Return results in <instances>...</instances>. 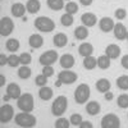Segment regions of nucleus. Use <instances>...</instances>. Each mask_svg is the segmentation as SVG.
Listing matches in <instances>:
<instances>
[{
  "label": "nucleus",
  "mask_w": 128,
  "mask_h": 128,
  "mask_svg": "<svg viewBox=\"0 0 128 128\" xmlns=\"http://www.w3.org/2000/svg\"><path fill=\"white\" fill-rule=\"evenodd\" d=\"M16 123L19 127H23V128H30V127H35L37 123V119L34 114L27 113V112H22V113H18L14 118Z\"/></svg>",
  "instance_id": "obj_1"
},
{
  "label": "nucleus",
  "mask_w": 128,
  "mask_h": 128,
  "mask_svg": "<svg viewBox=\"0 0 128 128\" xmlns=\"http://www.w3.org/2000/svg\"><path fill=\"white\" fill-rule=\"evenodd\" d=\"M17 106L22 110V112H27L31 113L35 108V100L34 96L31 94H22L19 96V99L17 100Z\"/></svg>",
  "instance_id": "obj_2"
},
{
  "label": "nucleus",
  "mask_w": 128,
  "mask_h": 128,
  "mask_svg": "<svg viewBox=\"0 0 128 128\" xmlns=\"http://www.w3.org/2000/svg\"><path fill=\"white\" fill-rule=\"evenodd\" d=\"M67 108H68V99L66 98V96L60 95L54 100V102H52L51 113H52V115H55V116H62L64 113H66Z\"/></svg>",
  "instance_id": "obj_3"
},
{
  "label": "nucleus",
  "mask_w": 128,
  "mask_h": 128,
  "mask_svg": "<svg viewBox=\"0 0 128 128\" xmlns=\"http://www.w3.org/2000/svg\"><path fill=\"white\" fill-rule=\"evenodd\" d=\"M91 90L87 83H81L80 86L74 90V100L77 104H84L90 99Z\"/></svg>",
  "instance_id": "obj_4"
},
{
  "label": "nucleus",
  "mask_w": 128,
  "mask_h": 128,
  "mask_svg": "<svg viewBox=\"0 0 128 128\" xmlns=\"http://www.w3.org/2000/svg\"><path fill=\"white\" fill-rule=\"evenodd\" d=\"M35 27L41 31V32H51L55 30V23L54 20L49 17H37L35 19Z\"/></svg>",
  "instance_id": "obj_5"
},
{
  "label": "nucleus",
  "mask_w": 128,
  "mask_h": 128,
  "mask_svg": "<svg viewBox=\"0 0 128 128\" xmlns=\"http://www.w3.org/2000/svg\"><path fill=\"white\" fill-rule=\"evenodd\" d=\"M101 127L102 128H119L120 127V120L118 115L115 114H106L101 119Z\"/></svg>",
  "instance_id": "obj_6"
},
{
  "label": "nucleus",
  "mask_w": 128,
  "mask_h": 128,
  "mask_svg": "<svg viewBox=\"0 0 128 128\" xmlns=\"http://www.w3.org/2000/svg\"><path fill=\"white\" fill-rule=\"evenodd\" d=\"M58 52L55 50H48L44 54H41L38 58V62L42 66H52L56 60H58Z\"/></svg>",
  "instance_id": "obj_7"
},
{
  "label": "nucleus",
  "mask_w": 128,
  "mask_h": 128,
  "mask_svg": "<svg viewBox=\"0 0 128 128\" xmlns=\"http://www.w3.org/2000/svg\"><path fill=\"white\" fill-rule=\"evenodd\" d=\"M14 30V22L12 18L3 17L0 19V35L2 36H9Z\"/></svg>",
  "instance_id": "obj_8"
},
{
  "label": "nucleus",
  "mask_w": 128,
  "mask_h": 128,
  "mask_svg": "<svg viewBox=\"0 0 128 128\" xmlns=\"http://www.w3.org/2000/svg\"><path fill=\"white\" fill-rule=\"evenodd\" d=\"M77 78H78L77 73H74L69 69H64L63 72H59V74H58V80L63 84H72L77 81Z\"/></svg>",
  "instance_id": "obj_9"
},
{
  "label": "nucleus",
  "mask_w": 128,
  "mask_h": 128,
  "mask_svg": "<svg viewBox=\"0 0 128 128\" xmlns=\"http://www.w3.org/2000/svg\"><path fill=\"white\" fill-rule=\"evenodd\" d=\"M14 118V109L12 105L5 104L0 108V122L2 123H8Z\"/></svg>",
  "instance_id": "obj_10"
},
{
  "label": "nucleus",
  "mask_w": 128,
  "mask_h": 128,
  "mask_svg": "<svg viewBox=\"0 0 128 128\" xmlns=\"http://www.w3.org/2000/svg\"><path fill=\"white\" fill-rule=\"evenodd\" d=\"M114 26H115L114 20L112 18H109V17H102L99 20V27H100V30L102 32H110V31H113Z\"/></svg>",
  "instance_id": "obj_11"
},
{
  "label": "nucleus",
  "mask_w": 128,
  "mask_h": 128,
  "mask_svg": "<svg viewBox=\"0 0 128 128\" xmlns=\"http://www.w3.org/2000/svg\"><path fill=\"white\" fill-rule=\"evenodd\" d=\"M74 56L72 54H64L60 56L59 59V64H60V67L64 68V69H70L73 66H74Z\"/></svg>",
  "instance_id": "obj_12"
},
{
  "label": "nucleus",
  "mask_w": 128,
  "mask_h": 128,
  "mask_svg": "<svg viewBox=\"0 0 128 128\" xmlns=\"http://www.w3.org/2000/svg\"><path fill=\"white\" fill-rule=\"evenodd\" d=\"M81 22L83 23V26L88 27H94L96 23H98V18L94 13H83L81 16Z\"/></svg>",
  "instance_id": "obj_13"
},
{
  "label": "nucleus",
  "mask_w": 128,
  "mask_h": 128,
  "mask_svg": "<svg viewBox=\"0 0 128 128\" xmlns=\"http://www.w3.org/2000/svg\"><path fill=\"white\" fill-rule=\"evenodd\" d=\"M28 45L32 49H40L44 45V38H42V36L38 35V34H34L28 37Z\"/></svg>",
  "instance_id": "obj_14"
},
{
  "label": "nucleus",
  "mask_w": 128,
  "mask_h": 128,
  "mask_svg": "<svg viewBox=\"0 0 128 128\" xmlns=\"http://www.w3.org/2000/svg\"><path fill=\"white\" fill-rule=\"evenodd\" d=\"M6 94L14 100H18L19 96L22 95V92H20V87L18 86L17 83H9L6 86Z\"/></svg>",
  "instance_id": "obj_15"
},
{
  "label": "nucleus",
  "mask_w": 128,
  "mask_h": 128,
  "mask_svg": "<svg viewBox=\"0 0 128 128\" xmlns=\"http://www.w3.org/2000/svg\"><path fill=\"white\" fill-rule=\"evenodd\" d=\"M113 31H114V36H115L116 40H126L128 31H127V28H126V26L123 23H116L114 26Z\"/></svg>",
  "instance_id": "obj_16"
},
{
  "label": "nucleus",
  "mask_w": 128,
  "mask_h": 128,
  "mask_svg": "<svg viewBox=\"0 0 128 128\" xmlns=\"http://www.w3.org/2000/svg\"><path fill=\"white\" fill-rule=\"evenodd\" d=\"M105 55H108L110 59H116L120 55V48L115 44H110L105 49Z\"/></svg>",
  "instance_id": "obj_17"
},
{
  "label": "nucleus",
  "mask_w": 128,
  "mask_h": 128,
  "mask_svg": "<svg viewBox=\"0 0 128 128\" xmlns=\"http://www.w3.org/2000/svg\"><path fill=\"white\" fill-rule=\"evenodd\" d=\"M26 10H27V8L22 3H14L12 5V14L16 18H23Z\"/></svg>",
  "instance_id": "obj_18"
},
{
  "label": "nucleus",
  "mask_w": 128,
  "mask_h": 128,
  "mask_svg": "<svg viewBox=\"0 0 128 128\" xmlns=\"http://www.w3.org/2000/svg\"><path fill=\"white\" fill-rule=\"evenodd\" d=\"M78 52H80V55L83 56V58L92 55V52H94L92 44H90V42H83V44H81L78 46Z\"/></svg>",
  "instance_id": "obj_19"
},
{
  "label": "nucleus",
  "mask_w": 128,
  "mask_h": 128,
  "mask_svg": "<svg viewBox=\"0 0 128 128\" xmlns=\"http://www.w3.org/2000/svg\"><path fill=\"white\" fill-rule=\"evenodd\" d=\"M52 42H54V45L56 48H64L68 44V36L66 34L59 32V34H56L54 37H52Z\"/></svg>",
  "instance_id": "obj_20"
},
{
  "label": "nucleus",
  "mask_w": 128,
  "mask_h": 128,
  "mask_svg": "<svg viewBox=\"0 0 128 128\" xmlns=\"http://www.w3.org/2000/svg\"><path fill=\"white\" fill-rule=\"evenodd\" d=\"M110 87H112V83L106 78H100V80H98V82H96V88H98L99 92L105 94V92H108L110 90Z\"/></svg>",
  "instance_id": "obj_21"
},
{
  "label": "nucleus",
  "mask_w": 128,
  "mask_h": 128,
  "mask_svg": "<svg viewBox=\"0 0 128 128\" xmlns=\"http://www.w3.org/2000/svg\"><path fill=\"white\" fill-rule=\"evenodd\" d=\"M26 8L30 14H36L41 9V3H40V0H28L26 4Z\"/></svg>",
  "instance_id": "obj_22"
},
{
  "label": "nucleus",
  "mask_w": 128,
  "mask_h": 128,
  "mask_svg": "<svg viewBox=\"0 0 128 128\" xmlns=\"http://www.w3.org/2000/svg\"><path fill=\"white\" fill-rule=\"evenodd\" d=\"M52 95H54V92H52V90L48 86H42L38 91V96H40V99L41 100H44V101H49L52 99Z\"/></svg>",
  "instance_id": "obj_23"
},
{
  "label": "nucleus",
  "mask_w": 128,
  "mask_h": 128,
  "mask_svg": "<svg viewBox=\"0 0 128 128\" xmlns=\"http://www.w3.org/2000/svg\"><path fill=\"white\" fill-rule=\"evenodd\" d=\"M88 30L86 26H80L74 30V37L77 40H86L88 37Z\"/></svg>",
  "instance_id": "obj_24"
},
{
  "label": "nucleus",
  "mask_w": 128,
  "mask_h": 128,
  "mask_svg": "<svg viewBox=\"0 0 128 128\" xmlns=\"http://www.w3.org/2000/svg\"><path fill=\"white\" fill-rule=\"evenodd\" d=\"M100 104L98 101H90L87 102V106H86V112L90 114V115H96L100 113Z\"/></svg>",
  "instance_id": "obj_25"
},
{
  "label": "nucleus",
  "mask_w": 128,
  "mask_h": 128,
  "mask_svg": "<svg viewBox=\"0 0 128 128\" xmlns=\"http://www.w3.org/2000/svg\"><path fill=\"white\" fill-rule=\"evenodd\" d=\"M96 66H98V59L96 58H94L92 55H90V56H86L83 59V67L86 68V69H95L96 68Z\"/></svg>",
  "instance_id": "obj_26"
},
{
  "label": "nucleus",
  "mask_w": 128,
  "mask_h": 128,
  "mask_svg": "<svg viewBox=\"0 0 128 128\" xmlns=\"http://www.w3.org/2000/svg\"><path fill=\"white\" fill-rule=\"evenodd\" d=\"M48 6L51 9V10H62L64 6V0H48Z\"/></svg>",
  "instance_id": "obj_27"
},
{
  "label": "nucleus",
  "mask_w": 128,
  "mask_h": 128,
  "mask_svg": "<svg viewBox=\"0 0 128 128\" xmlns=\"http://www.w3.org/2000/svg\"><path fill=\"white\" fill-rule=\"evenodd\" d=\"M5 48L10 52H16L19 49V41L17 38H9L6 41V44H5Z\"/></svg>",
  "instance_id": "obj_28"
},
{
  "label": "nucleus",
  "mask_w": 128,
  "mask_h": 128,
  "mask_svg": "<svg viewBox=\"0 0 128 128\" xmlns=\"http://www.w3.org/2000/svg\"><path fill=\"white\" fill-rule=\"evenodd\" d=\"M98 67L101 69H108L110 67V58L108 55H101L98 58Z\"/></svg>",
  "instance_id": "obj_29"
},
{
  "label": "nucleus",
  "mask_w": 128,
  "mask_h": 128,
  "mask_svg": "<svg viewBox=\"0 0 128 128\" xmlns=\"http://www.w3.org/2000/svg\"><path fill=\"white\" fill-rule=\"evenodd\" d=\"M31 73H32V70L28 66H22L18 69V77L22 78V80H27V78L31 77Z\"/></svg>",
  "instance_id": "obj_30"
},
{
  "label": "nucleus",
  "mask_w": 128,
  "mask_h": 128,
  "mask_svg": "<svg viewBox=\"0 0 128 128\" xmlns=\"http://www.w3.org/2000/svg\"><path fill=\"white\" fill-rule=\"evenodd\" d=\"M60 22L64 27H70L74 22V18H73V14H69V13H64L62 17H60Z\"/></svg>",
  "instance_id": "obj_31"
},
{
  "label": "nucleus",
  "mask_w": 128,
  "mask_h": 128,
  "mask_svg": "<svg viewBox=\"0 0 128 128\" xmlns=\"http://www.w3.org/2000/svg\"><path fill=\"white\" fill-rule=\"evenodd\" d=\"M116 87L123 90V91L128 90V76L124 74V76H120L116 78Z\"/></svg>",
  "instance_id": "obj_32"
},
{
  "label": "nucleus",
  "mask_w": 128,
  "mask_h": 128,
  "mask_svg": "<svg viewBox=\"0 0 128 128\" xmlns=\"http://www.w3.org/2000/svg\"><path fill=\"white\" fill-rule=\"evenodd\" d=\"M116 104H118L119 108L127 109V108H128V94H122V95H119L118 99H116Z\"/></svg>",
  "instance_id": "obj_33"
},
{
  "label": "nucleus",
  "mask_w": 128,
  "mask_h": 128,
  "mask_svg": "<svg viewBox=\"0 0 128 128\" xmlns=\"http://www.w3.org/2000/svg\"><path fill=\"white\" fill-rule=\"evenodd\" d=\"M20 64V60H19V56L16 55L14 52H12V55L8 56V66L12 67V68H16Z\"/></svg>",
  "instance_id": "obj_34"
},
{
  "label": "nucleus",
  "mask_w": 128,
  "mask_h": 128,
  "mask_svg": "<svg viewBox=\"0 0 128 128\" xmlns=\"http://www.w3.org/2000/svg\"><path fill=\"white\" fill-rule=\"evenodd\" d=\"M64 9H66V13L76 14L78 12V5H77V3H74V2H68L67 5L64 6Z\"/></svg>",
  "instance_id": "obj_35"
},
{
  "label": "nucleus",
  "mask_w": 128,
  "mask_h": 128,
  "mask_svg": "<svg viewBox=\"0 0 128 128\" xmlns=\"http://www.w3.org/2000/svg\"><path fill=\"white\" fill-rule=\"evenodd\" d=\"M19 60H20V64L22 66H28V64L32 62V56L30 52H22L19 55Z\"/></svg>",
  "instance_id": "obj_36"
},
{
  "label": "nucleus",
  "mask_w": 128,
  "mask_h": 128,
  "mask_svg": "<svg viewBox=\"0 0 128 128\" xmlns=\"http://www.w3.org/2000/svg\"><path fill=\"white\" fill-rule=\"evenodd\" d=\"M69 126H70V122L67 118H62V116L55 122V128H69Z\"/></svg>",
  "instance_id": "obj_37"
},
{
  "label": "nucleus",
  "mask_w": 128,
  "mask_h": 128,
  "mask_svg": "<svg viewBox=\"0 0 128 128\" xmlns=\"http://www.w3.org/2000/svg\"><path fill=\"white\" fill-rule=\"evenodd\" d=\"M48 78H49V77H46L45 74H40V76H37V77L35 78V83L37 84V86H40V87L46 86V83H48Z\"/></svg>",
  "instance_id": "obj_38"
},
{
  "label": "nucleus",
  "mask_w": 128,
  "mask_h": 128,
  "mask_svg": "<svg viewBox=\"0 0 128 128\" xmlns=\"http://www.w3.org/2000/svg\"><path fill=\"white\" fill-rule=\"evenodd\" d=\"M82 115H80V114H73L72 116H70V118H69V122H70V124L72 126H78L80 127V124L82 123Z\"/></svg>",
  "instance_id": "obj_39"
},
{
  "label": "nucleus",
  "mask_w": 128,
  "mask_h": 128,
  "mask_svg": "<svg viewBox=\"0 0 128 128\" xmlns=\"http://www.w3.org/2000/svg\"><path fill=\"white\" fill-rule=\"evenodd\" d=\"M126 17H127V10H126V9L119 8V9L115 10V18H116V19L122 20V19H124Z\"/></svg>",
  "instance_id": "obj_40"
},
{
  "label": "nucleus",
  "mask_w": 128,
  "mask_h": 128,
  "mask_svg": "<svg viewBox=\"0 0 128 128\" xmlns=\"http://www.w3.org/2000/svg\"><path fill=\"white\" fill-rule=\"evenodd\" d=\"M54 72L55 70L51 66H44V68H42V74H45L46 77H51L54 74Z\"/></svg>",
  "instance_id": "obj_41"
},
{
  "label": "nucleus",
  "mask_w": 128,
  "mask_h": 128,
  "mask_svg": "<svg viewBox=\"0 0 128 128\" xmlns=\"http://www.w3.org/2000/svg\"><path fill=\"white\" fill-rule=\"evenodd\" d=\"M120 64H122V67H123L124 69H128V54H127V55H124V56L122 58Z\"/></svg>",
  "instance_id": "obj_42"
},
{
  "label": "nucleus",
  "mask_w": 128,
  "mask_h": 128,
  "mask_svg": "<svg viewBox=\"0 0 128 128\" xmlns=\"http://www.w3.org/2000/svg\"><path fill=\"white\" fill-rule=\"evenodd\" d=\"M8 64V56H5V54H0V66H5Z\"/></svg>",
  "instance_id": "obj_43"
},
{
  "label": "nucleus",
  "mask_w": 128,
  "mask_h": 128,
  "mask_svg": "<svg viewBox=\"0 0 128 128\" xmlns=\"http://www.w3.org/2000/svg\"><path fill=\"white\" fill-rule=\"evenodd\" d=\"M94 126H92V123L91 122H83L82 120V123L80 124V128H92Z\"/></svg>",
  "instance_id": "obj_44"
},
{
  "label": "nucleus",
  "mask_w": 128,
  "mask_h": 128,
  "mask_svg": "<svg viewBox=\"0 0 128 128\" xmlns=\"http://www.w3.org/2000/svg\"><path fill=\"white\" fill-rule=\"evenodd\" d=\"M104 98H105V100L106 101H110V100H113V98H114V95H113V92H105L104 94Z\"/></svg>",
  "instance_id": "obj_45"
},
{
  "label": "nucleus",
  "mask_w": 128,
  "mask_h": 128,
  "mask_svg": "<svg viewBox=\"0 0 128 128\" xmlns=\"http://www.w3.org/2000/svg\"><path fill=\"white\" fill-rule=\"evenodd\" d=\"M92 2H94V0H80V3L82 5H84V6H90L92 4Z\"/></svg>",
  "instance_id": "obj_46"
},
{
  "label": "nucleus",
  "mask_w": 128,
  "mask_h": 128,
  "mask_svg": "<svg viewBox=\"0 0 128 128\" xmlns=\"http://www.w3.org/2000/svg\"><path fill=\"white\" fill-rule=\"evenodd\" d=\"M4 84H5V77L3 76V74H0V86H4Z\"/></svg>",
  "instance_id": "obj_47"
},
{
  "label": "nucleus",
  "mask_w": 128,
  "mask_h": 128,
  "mask_svg": "<svg viewBox=\"0 0 128 128\" xmlns=\"http://www.w3.org/2000/svg\"><path fill=\"white\" fill-rule=\"evenodd\" d=\"M10 99H12V98H10V96H9L8 94H5V95H4V98H3V100H4L5 102H6V101H9Z\"/></svg>",
  "instance_id": "obj_48"
},
{
  "label": "nucleus",
  "mask_w": 128,
  "mask_h": 128,
  "mask_svg": "<svg viewBox=\"0 0 128 128\" xmlns=\"http://www.w3.org/2000/svg\"><path fill=\"white\" fill-rule=\"evenodd\" d=\"M62 84H63V83H62V82H60L59 80H58V81L55 82V86H56V87H60V86H62Z\"/></svg>",
  "instance_id": "obj_49"
},
{
  "label": "nucleus",
  "mask_w": 128,
  "mask_h": 128,
  "mask_svg": "<svg viewBox=\"0 0 128 128\" xmlns=\"http://www.w3.org/2000/svg\"><path fill=\"white\" fill-rule=\"evenodd\" d=\"M126 40H128V32H127V37H126Z\"/></svg>",
  "instance_id": "obj_50"
}]
</instances>
